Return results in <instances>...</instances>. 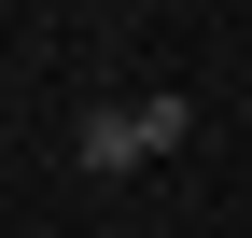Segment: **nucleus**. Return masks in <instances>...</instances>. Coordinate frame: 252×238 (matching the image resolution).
Listing matches in <instances>:
<instances>
[{"mask_svg":"<svg viewBox=\"0 0 252 238\" xmlns=\"http://www.w3.org/2000/svg\"><path fill=\"white\" fill-rule=\"evenodd\" d=\"M182 126H196L182 98H112V112H84V126H70V154L112 182V168H140V154H182Z\"/></svg>","mask_w":252,"mask_h":238,"instance_id":"1","label":"nucleus"}]
</instances>
